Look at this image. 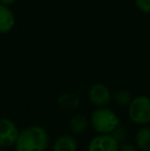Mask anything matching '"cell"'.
Here are the masks:
<instances>
[{
	"label": "cell",
	"instance_id": "cell-1",
	"mask_svg": "<svg viewBox=\"0 0 150 151\" xmlns=\"http://www.w3.org/2000/svg\"><path fill=\"white\" fill-rule=\"evenodd\" d=\"M50 143L48 133L40 125H30L20 131L14 144L16 151H46Z\"/></svg>",
	"mask_w": 150,
	"mask_h": 151
},
{
	"label": "cell",
	"instance_id": "cell-2",
	"mask_svg": "<svg viewBox=\"0 0 150 151\" xmlns=\"http://www.w3.org/2000/svg\"><path fill=\"white\" fill-rule=\"evenodd\" d=\"M90 122L98 134H112L120 125V119L112 109L107 107H98L92 112Z\"/></svg>",
	"mask_w": 150,
	"mask_h": 151
},
{
	"label": "cell",
	"instance_id": "cell-3",
	"mask_svg": "<svg viewBox=\"0 0 150 151\" xmlns=\"http://www.w3.org/2000/svg\"><path fill=\"white\" fill-rule=\"evenodd\" d=\"M130 119L138 125H146L150 122V98L144 95L133 98L128 106Z\"/></svg>",
	"mask_w": 150,
	"mask_h": 151
},
{
	"label": "cell",
	"instance_id": "cell-4",
	"mask_svg": "<svg viewBox=\"0 0 150 151\" xmlns=\"http://www.w3.org/2000/svg\"><path fill=\"white\" fill-rule=\"evenodd\" d=\"M19 134L20 131L14 120L7 117L0 118V146L1 147L7 148L10 146H14Z\"/></svg>",
	"mask_w": 150,
	"mask_h": 151
},
{
	"label": "cell",
	"instance_id": "cell-5",
	"mask_svg": "<svg viewBox=\"0 0 150 151\" xmlns=\"http://www.w3.org/2000/svg\"><path fill=\"white\" fill-rule=\"evenodd\" d=\"M88 100L97 107H106L112 101V93L107 86L103 83H95L88 88Z\"/></svg>",
	"mask_w": 150,
	"mask_h": 151
},
{
	"label": "cell",
	"instance_id": "cell-6",
	"mask_svg": "<svg viewBox=\"0 0 150 151\" xmlns=\"http://www.w3.org/2000/svg\"><path fill=\"white\" fill-rule=\"evenodd\" d=\"M119 142L111 134H98L88 145V151H118Z\"/></svg>",
	"mask_w": 150,
	"mask_h": 151
},
{
	"label": "cell",
	"instance_id": "cell-7",
	"mask_svg": "<svg viewBox=\"0 0 150 151\" xmlns=\"http://www.w3.org/2000/svg\"><path fill=\"white\" fill-rule=\"evenodd\" d=\"M16 18L7 5L0 3V34H6L14 29Z\"/></svg>",
	"mask_w": 150,
	"mask_h": 151
},
{
	"label": "cell",
	"instance_id": "cell-8",
	"mask_svg": "<svg viewBox=\"0 0 150 151\" xmlns=\"http://www.w3.org/2000/svg\"><path fill=\"white\" fill-rule=\"evenodd\" d=\"M77 140L71 135H62L52 144V151H77Z\"/></svg>",
	"mask_w": 150,
	"mask_h": 151
},
{
	"label": "cell",
	"instance_id": "cell-9",
	"mask_svg": "<svg viewBox=\"0 0 150 151\" xmlns=\"http://www.w3.org/2000/svg\"><path fill=\"white\" fill-rule=\"evenodd\" d=\"M135 144L141 151H150V127L142 125L135 136Z\"/></svg>",
	"mask_w": 150,
	"mask_h": 151
},
{
	"label": "cell",
	"instance_id": "cell-10",
	"mask_svg": "<svg viewBox=\"0 0 150 151\" xmlns=\"http://www.w3.org/2000/svg\"><path fill=\"white\" fill-rule=\"evenodd\" d=\"M88 127V119L86 118L85 115L81 113H76L72 117L70 118L69 121V127L72 134L74 135H80L84 133Z\"/></svg>",
	"mask_w": 150,
	"mask_h": 151
},
{
	"label": "cell",
	"instance_id": "cell-11",
	"mask_svg": "<svg viewBox=\"0 0 150 151\" xmlns=\"http://www.w3.org/2000/svg\"><path fill=\"white\" fill-rule=\"evenodd\" d=\"M79 103L80 100L78 96L71 93H63L58 99L59 106L64 110H68V111H72V110L76 109L79 106Z\"/></svg>",
	"mask_w": 150,
	"mask_h": 151
},
{
	"label": "cell",
	"instance_id": "cell-12",
	"mask_svg": "<svg viewBox=\"0 0 150 151\" xmlns=\"http://www.w3.org/2000/svg\"><path fill=\"white\" fill-rule=\"evenodd\" d=\"M112 98L118 106H128V104L133 100L132 93L126 90H119L116 91Z\"/></svg>",
	"mask_w": 150,
	"mask_h": 151
},
{
	"label": "cell",
	"instance_id": "cell-13",
	"mask_svg": "<svg viewBox=\"0 0 150 151\" xmlns=\"http://www.w3.org/2000/svg\"><path fill=\"white\" fill-rule=\"evenodd\" d=\"M111 135H112L113 137L115 138L118 142H119V143H121V142L126 141V136H128V133H126V129H124V127H120V125H119V127H116V129H114Z\"/></svg>",
	"mask_w": 150,
	"mask_h": 151
},
{
	"label": "cell",
	"instance_id": "cell-14",
	"mask_svg": "<svg viewBox=\"0 0 150 151\" xmlns=\"http://www.w3.org/2000/svg\"><path fill=\"white\" fill-rule=\"evenodd\" d=\"M135 3L140 12L150 14V0H135Z\"/></svg>",
	"mask_w": 150,
	"mask_h": 151
},
{
	"label": "cell",
	"instance_id": "cell-15",
	"mask_svg": "<svg viewBox=\"0 0 150 151\" xmlns=\"http://www.w3.org/2000/svg\"><path fill=\"white\" fill-rule=\"evenodd\" d=\"M118 151H138V148H137V146L133 145L132 143L124 141L119 143V150Z\"/></svg>",
	"mask_w": 150,
	"mask_h": 151
},
{
	"label": "cell",
	"instance_id": "cell-16",
	"mask_svg": "<svg viewBox=\"0 0 150 151\" xmlns=\"http://www.w3.org/2000/svg\"><path fill=\"white\" fill-rule=\"evenodd\" d=\"M16 1H17V0H0V3L8 6V5H11V4H14Z\"/></svg>",
	"mask_w": 150,
	"mask_h": 151
},
{
	"label": "cell",
	"instance_id": "cell-17",
	"mask_svg": "<svg viewBox=\"0 0 150 151\" xmlns=\"http://www.w3.org/2000/svg\"><path fill=\"white\" fill-rule=\"evenodd\" d=\"M0 151H4V148L1 147V146H0Z\"/></svg>",
	"mask_w": 150,
	"mask_h": 151
},
{
	"label": "cell",
	"instance_id": "cell-18",
	"mask_svg": "<svg viewBox=\"0 0 150 151\" xmlns=\"http://www.w3.org/2000/svg\"><path fill=\"white\" fill-rule=\"evenodd\" d=\"M149 73H150V67H149Z\"/></svg>",
	"mask_w": 150,
	"mask_h": 151
}]
</instances>
